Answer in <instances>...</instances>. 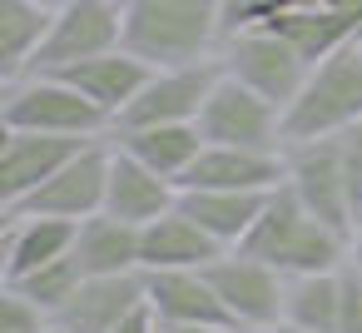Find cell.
Listing matches in <instances>:
<instances>
[{"label":"cell","mask_w":362,"mask_h":333,"mask_svg":"<svg viewBox=\"0 0 362 333\" xmlns=\"http://www.w3.org/2000/svg\"><path fill=\"white\" fill-rule=\"evenodd\" d=\"M337 333H362V283L352 264H342V308H337Z\"/></svg>","instance_id":"28"},{"label":"cell","mask_w":362,"mask_h":333,"mask_svg":"<svg viewBox=\"0 0 362 333\" xmlns=\"http://www.w3.org/2000/svg\"><path fill=\"white\" fill-rule=\"evenodd\" d=\"M209 278L233 318L238 333H263L273 323H283V308H288V273H278L273 264L243 254V249H228L209 264Z\"/></svg>","instance_id":"7"},{"label":"cell","mask_w":362,"mask_h":333,"mask_svg":"<svg viewBox=\"0 0 362 333\" xmlns=\"http://www.w3.org/2000/svg\"><path fill=\"white\" fill-rule=\"evenodd\" d=\"M50 323L55 318L35 298H25L21 288L6 283V293H0V333H50Z\"/></svg>","instance_id":"27"},{"label":"cell","mask_w":362,"mask_h":333,"mask_svg":"<svg viewBox=\"0 0 362 333\" xmlns=\"http://www.w3.org/2000/svg\"><path fill=\"white\" fill-rule=\"evenodd\" d=\"M362 125V40L332 50L308 70V85L298 100L283 110V135L288 145L298 140H327Z\"/></svg>","instance_id":"4"},{"label":"cell","mask_w":362,"mask_h":333,"mask_svg":"<svg viewBox=\"0 0 362 333\" xmlns=\"http://www.w3.org/2000/svg\"><path fill=\"white\" fill-rule=\"evenodd\" d=\"M0 130H40V135H75V140H110L115 120L80 95L55 70H30L21 80H6L0 95Z\"/></svg>","instance_id":"3"},{"label":"cell","mask_w":362,"mask_h":333,"mask_svg":"<svg viewBox=\"0 0 362 333\" xmlns=\"http://www.w3.org/2000/svg\"><path fill=\"white\" fill-rule=\"evenodd\" d=\"M75 259H80L85 278H95V273H134V269H144V264H139V224L115 219L110 209L95 214V219H85L80 234H75Z\"/></svg>","instance_id":"22"},{"label":"cell","mask_w":362,"mask_h":333,"mask_svg":"<svg viewBox=\"0 0 362 333\" xmlns=\"http://www.w3.org/2000/svg\"><path fill=\"white\" fill-rule=\"evenodd\" d=\"M50 26H55V11L40 0H0V80L30 75Z\"/></svg>","instance_id":"23"},{"label":"cell","mask_w":362,"mask_h":333,"mask_svg":"<svg viewBox=\"0 0 362 333\" xmlns=\"http://www.w3.org/2000/svg\"><path fill=\"white\" fill-rule=\"evenodd\" d=\"M105 194H110V140H95L70 164H60L35 194H25L16 209H0V214H6V219H16V214H45V219L85 224L95 214H105Z\"/></svg>","instance_id":"8"},{"label":"cell","mask_w":362,"mask_h":333,"mask_svg":"<svg viewBox=\"0 0 362 333\" xmlns=\"http://www.w3.org/2000/svg\"><path fill=\"white\" fill-rule=\"evenodd\" d=\"M223 60H194V65H164L144 80V90L129 100V110L115 120V130H144V125H194L209 90L218 85Z\"/></svg>","instance_id":"9"},{"label":"cell","mask_w":362,"mask_h":333,"mask_svg":"<svg viewBox=\"0 0 362 333\" xmlns=\"http://www.w3.org/2000/svg\"><path fill=\"white\" fill-rule=\"evenodd\" d=\"M179 204V184L154 174L149 164H139L129 149H119L110 140V194H105V209L115 219H129V224H154L159 214H169Z\"/></svg>","instance_id":"19"},{"label":"cell","mask_w":362,"mask_h":333,"mask_svg":"<svg viewBox=\"0 0 362 333\" xmlns=\"http://www.w3.org/2000/svg\"><path fill=\"white\" fill-rule=\"evenodd\" d=\"M308 6H322V11H347V6H357V0H308Z\"/></svg>","instance_id":"33"},{"label":"cell","mask_w":362,"mask_h":333,"mask_svg":"<svg viewBox=\"0 0 362 333\" xmlns=\"http://www.w3.org/2000/svg\"><path fill=\"white\" fill-rule=\"evenodd\" d=\"M288 184H293V194L317 219H327L342 234H357V214H352V194H347V174H342L337 135L288 145Z\"/></svg>","instance_id":"11"},{"label":"cell","mask_w":362,"mask_h":333,"mask_svg":"<svg viewBox=\"0 0 362 333\" xmlns=\"http://www.w3.org/2000/svg\"><path fill=\"white\" fill-rule=\"evenodd\" d=\"M218 254H228L184 204H174L169 214H159L154 224L139 229V264L144 273L154 269H209Z\"/></svg>","instance_id":"16"},{"label":"cell","mask_w":362,"mask_h":333,"mask_svg":"<svg viewBox=\"0 0 362 333\" xmlns=\"http://www.w3.org/2000/svg\"><path fill=\"white\" fill-rule=\"evenodd\" d=\"M223 70L233 80H243L248 90H258L263 100H273L278 110H288L298 100V90L308 85V60L268 26L253 30H233L223 35Z\"/></svg>","instance_id":"6"},{"label":"cell","mask_w":362,"mask_h":333,"mask_svg":"<svg viewBox=\"0 0 362 333\" xmlns=\"http://www.w3.org/2000/svg\"><path fill=\"white\" fill-rule=\"evenodd\" d=\"M50 333H70V328H60V323H50Z\"/></svg>","instance_id":"35"},{"label":"cell","mask_w":362,"mask_h":333,"mask_svg":"<svg viewBox=\"0 0 362 333\" xmlns=\"http://www.w3.org/2000/svg\"><path fill=\"white\" fill-rule=\"evenodd\" d=\"M0 219H6V214H0ZM75 234H80V224H70V219H45V214L6 219V239H0V278L21 283L25 273L75 254Z\"/></svg>","instance_id":"18"},{"label":"cell","mask_w":362,"mask_h":333,"mask_svg":"<svg viewBox=\"0 0 362 333\" xmlns=\"http://www.w3.org/2000/svg\"><path fill=\"white\" fill-rule=\"evenodd\" d=\"M337 308H342V269H332V273H293L288 278V308H283L288 323L337 333Z\"/></svg>","instance_id":"24"},{"label":"cell","mask_w":362,"mask_h":333,"mask_svg":"<svg viewBox=\"0 0 362 333\" xmlns=\"http://www.w3.org/2000/svg\"><path fill=\"white\" fill-rule=\"evenodd\" d=\"M119 149H129L139 164H149L154 174H164V179H184L189 174V164L204 154V135H199V125H144V130H115L110 135Z\"/></svg>","instance_id":"21"},{"label":"cell","mask_w":362,"mask_h":333,"mask_svg":"<svg viewBox=\"0 0 362 333\" xmlns=\"http://www.w3.org/2000/svg\"><path fill=\"white\" fill-rule=\"evenodd\" d=\"M159 333H228V328H189V323H159Z\"/></svg>","instance_id":"30"},{"label":"cell","mask_w":362,"mask_h":333,"mask_svg":"<svg viewBox=\"0 0 362 333\" xmlns=\"http://www.w3.org/2000/svg\"><path fill=\"white\" fill-rule=\"evenodd\" d=\"M85 283V269H80V259L75 254H65V259H55V264H45V269H35V273H25L21 283H11V288H21L25 298H35L50 318L75 298V288Z\"/></svg>","instance_id":"25"},{"label":"cell","mask_w":362,"mask_h":333,"mask_svg":"<svg viewBox=\"0 0 362 333\" xmlns=\"http://www.w3.org/2000/svg\"><path fill=\"white\" fill-rule=\"evenodd\" d=\"M199 135L204 145H243V149H288L283 135V110L273 100H263L258 90H248L243 80H233L228 70L218 75V85L209 90L204 110H199Z\"/></svg>","instance_id":"5"},{"label":"cell","mask_w":362,"mask_h":333,"mask_svg":"<svg viewBox=\"0 0 362 333\" xmlns=\"http://www.w3.org/2000/svg\"><path fill=\"white\" fill-rule=\"evenodd\" d=\"M40 6H50V11H60V6H70V0H40Z\"/></svg>","instance_id":"34"},{"label":"cell","mask_w":362,"mask_h":333,"mask_svg":"<svg viewBox=\"0 0 362 333\" xmlns=\"http://www.w3.org/2000/svg\"><path fill=\"white\" fill-rule=\"evenodd\" d=\"M124 45V0H70L55 11V26L30 70H60Z\"/></svg>","instance_id":"10"},{"label":"cell","mask_w":362,"mask_h":333,"mask_svg":"<svg viewBox=\"0 0 362 333\" xmlns=\"http://www.w3.org/2000/svg\"><path fill=\"white\" fill-rule=\"evenodd\" d=\"M298 6H308V0H223V35L268 26V21H278V16H288Z\"/></svg>","instance_id":"26"},{"label":"cell","mask_w":362,"mask_h":333,"mask_svg":"<svg viewBox=\"0 0 362 333\" xmlns=\"http://www.w3.org/2000/svg\"><path fill=\"white\" fill-rule=\"evenodd\" d=\"M263 333H317V328H298V323L283 318V323H273V328H263Z\"/></svg>","instance_id":"32"},{"label":"cell","mask_w":362,"mask_h":333,"mask_svg":"<svg viewBox=\"0 0 362 333\" xmlns=\"http://www.w3.org/2000/svg\"><path fill=\"white\" fill-rule=\"evenodd\" d=\"M85 145H95V140L40 135V130H6V140H0V209H16L25 194H35Z\"/></svg>","instance_id":"12"},{"label":"cell","mask_w":362,"mask_h":333,"mask_svg":"<svg viewBox=\"0 0 362 333\" xmlns=\"http://www.w3.org/2000/svg\"><path fill=\"white\" fill-rule=\"evenodd\" d=\"M288 179V149H243V145H204L179 189H278Z\"/></svg>","instance_id":"14"},{"label":"cell","mask_w":362,"mask_h":333,"mask_svg":"<svg viewBox=\"0 0 362 333\" xmlns=\"http://www.w3.org/2000/svg\"><path fill=\"white\" fill-rule=\"evenodd\" d=\"M273 194V189H268ZM268 194L258 189H179V204L223 244V249H238L248 239V229L258 224Z\"/></svg>","instance_id":"20"},{"label":"cell","mask_w":362,"mask_h":333,"mask_svg":"<svg viewBox=\"0 0 362 333\" xmlns=\"http://www.w3.org/2000/svg\"><path fill=\"white\" fill-rule=\"evenodd\" d=\"M115 333H159V318H154V308L144 303V308H139V313H129Z\"/></svg>","instance_id":"29"},{"label":"cell","mask_w":362,"mask_h":333,"mask_svg":"<svg viewBox=\"0 0 362 333\" xmlns=\"http://www.w3.org/2000/svg\"><path fill=\"white\" fill-rule=\"evenodd\" d=\"M347 264H352V273H357V283H362V229L352 234V259H347Z\"/></svg>","instance_id":"31"},{"label":"cell","mask_w":362,"mask_h":333,"mask_svg":"<svg viewBox=\"0 0 362 333\" xmlns=\"http://www.w3.org/2000/svg\"><path fill=\"white\" fill-rule=\"evenodd\" d=\"M55 75L70 80L80 95H90L110 120H119L129 110V100L144 90V80L154 75V65L139 60L129 45H119V50H105V55H90V60H75V65H60Z\"/></svg>","instance_id":"17"},{"label":"cell","mask_w":362,"mask_h":333,"mask_svg":"<svg viewBox=\"0 0 362 333\" xmlns=\"http://www.w3.org/2000/svg\"><path fill=\"white\" fill-rule=\"evenodd\" d=\"M144 303H149L144 269H134V273H95V278H85L75 288V298L55 313V323L70 328V333H115Z\"/></svg>","instance_id":"13"},{"label":"cell","mask_w":362,"mask_h":333,"mask_svg":"<svg viewBox=\"0 0 362 333\" xmlns=\"http://www.w3.org/2000/svg\"><path fill=\"white\" fill-rule=\"evenodd\" d=\"M243 254H253V259H263V264H273L278 273H332V269H342L347 259H352V234H342V229H332L327 219H317L298 194H293V184L283 179L273 194H268V204H263V214H258V224L248 229V239L238 244Z\"/></svg>","instance_id":"1"},{"label":"cell","mask_w":362,"mask_h":333,"mask_svg":"<svg viewBox=\"0 0 362 333\" xmlns=\"http://www.w3.org/2000/svg\"><path fill=\"white\" fill-rule=\"evenodd\" d=\"M223 40V0H124V45L164 65L209 60Z\"/></svg>","instance_id":"2"},{"label":"cell","mask_w":362,"mask_h":333,"mask_svg":"<svg viewBox=\"0 0 362 333\" xmlns=\"http://www.w3.org/2000/svg\"><path fill=\"white\" fill-rule=\"evenodd\" d=\"M149 278V308L159 323H189V328H233L209 269H154Z\"/></svg>","instance_id":"15"}]
</instances>
